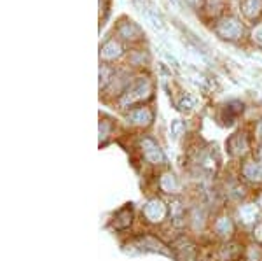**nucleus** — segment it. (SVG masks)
Wrapping results in <instances>:
<instances>
[{
  "label": "nucleus",
  "mask_w": 262,
  "mask_h": 261,
  "mask_svg": "<svg viewBox=\"0 0 262 261\" xmlns=\"http://www.w3.org/2000/svg\"><path fill=\"white\" fill-rule=\"evenodd\" d=\"M222 27H226V32L222 35H226V39H236L242 33V25L238 21H224Z\"/></svg>",
  "instance_id": "obj_6"
},
{
  "label": "nucleus",
  "mask_w": 262,
  "mask_h": 261,
  "mask_svg": "<svg viewBox=\"0 0 262 261\" xmlns=\"http://www.w3.org/2000/svg\"><path fill=\"white\" fill-rule=\"evenodd\" d=\"M152 121V112L147 107H138L128 114V123L137 126H147Z\"/></svg>",
  "instance_id": "obj_4"
},
{
  "label": "nucleus",
  "mask_w": 262,
  "mask_h": 261,
  "mask_svg": "<svg viewBox=\"0 0 262 261\" xmlns=\"http://www.w3.org/2000/svg\"><path fill=\"white\" fill-rule=\"evenodd\" d=\"M142 151H143V156L149 159L150 163H163L164 162V156L161 153V149L158 147L156 142H152L150 138H143L142 140Z\"/></svg>",
  "instance_id": "obj_3"
},
{
  "label": "nucleus",
  "mask_w": 262,
  "mask_h": 261,
  "mask_svg": "<svg viewBox=\"0 0 262 261\" xmlns=\"http://www.w3.org/2000/svg\"><path fill=\"white\" fill-rule=\"evenodd\" d=\"M129 223H131V209H124V210H121V212L116 216V221H114V228L124 230L126 226H129Z\"/></svg>",
  "instance_id": "obj_7"
},
{
  "label": "nucleus",
  "mask_w": 262,
  "mask_h": 261,
  "mask_svg": "<svg viewBox=\"0 0 262 261\" xmlns=\"http://www.w3.org/2000/svg\"><path fill=\"white\" fill-rule=\"evenodd\" d=\"M243 175L255 183H262V163L259 162H250L243 167Z\"/></svg>",
  "instance_id": "obj_5"
},
{
  "label": "nucleus",
  "mask_w": 262,
  "mask_h": 261,
  "mask_svg": "<svg viewBox=\"0 0 262 261\" xmlns=\"http://www.w3.org/2000/svg\"><path fill=\"white\" fill-rule=\"evenodd\" d=\"M173 209H175V214H173V217H175V225H182V209H180V204H173Z\"/></svg>",
  "instance_id": "obj_9"
},
{
  "label": "nucleus",
  "mask_w": 262,
  "mask_h": 261,
  "mask_svg": "<svg viewBox=\"0 0 262 261\" xmlns=\"http://www.w3.org/2000/svg\"><path fill=\"white\" fill-rule=\"evenodd\" d=\"M161 186H163V189L166 193H171V191H175V189H177V180H175V177H173L171 174H164L163 179H161Z\"/></svg>",
  "instance_id": "obj_8"
},
{
  "label": "nucleus",
  "mask_w": 262,
  "mask_h": 261,
  "mask_svg": "<svg viewBox=\"0 0 262 261\" xmlns=\"http://www.w3.org/2000/svg\"><path fill=\"white\" fill-rule=\"evenodd\" d=\"M149 91H150L149 83L140 79V81L131 84V86L128 88V91L122 95L121 105H124L126 107V105H133L135 102H140V100H143L147 95H149Z\"/></svg>",
  "instance_id": "obj_1"
},
{
  "label": "nucleus",
  "mask_w": 262,
  "mask_h": 261,
  "mask_svg": "<svg viewBox=\"0 0 262 261\" xmlns=\"http://www.w3.org/2000/svg\"><path fill=\"white\" fill-rule=\"evenodd\" d=\"M143 216H145L147 221H150V223H159V221H163L164 216H166V207H164V204L161 200L154 198L143 207Z\"/></svg>",
  "instance_id": "obj_2"
},
{
  "label": "nucleus",
  "mask_w": 262,
  "mask_h": 261,
  "mask_svg": "<svg viewBox=\"0 0 262 261\" xmlns=\"http://www.w3.org/2000/svg\"><path fill=\"white\" fill-rule=\"evenodd\" d=\"M260 154H262V153H260Z\"/></svg>",
  "instance_id": "obj_10"
}]
</instances>
